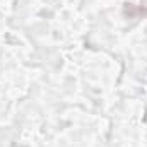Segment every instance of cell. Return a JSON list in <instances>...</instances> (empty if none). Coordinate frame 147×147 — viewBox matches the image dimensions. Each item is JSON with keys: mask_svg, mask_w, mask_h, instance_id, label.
<instances>
[{"mask_svg": "<svg viewBox=\"0 0 147 147\" xmlns=\"http://www.w3.org/2000/svg\"><path fill=\"white\" fill-rule=\"evenodd\" d=\"M125 16L128 17H135V16H147V10H142L140 7H134L132 3H125Z\"/></svg>", "mask_w": 147, "mask_h": 147, "instance_id": "6da1fadb", "label": "cell"}]
</instances>
